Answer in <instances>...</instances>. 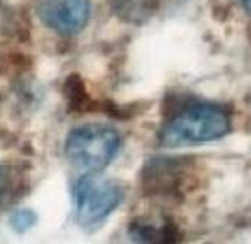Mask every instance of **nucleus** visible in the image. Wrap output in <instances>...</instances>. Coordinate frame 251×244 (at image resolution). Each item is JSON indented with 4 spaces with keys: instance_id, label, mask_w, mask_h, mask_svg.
Segmentation results:
<instances>
[{
    "instance_id": "nucleus-1",
    "label": "nucleus",
    "mask_w": 251,
    "mask_h": 244,
    "mask_svg": "<svg viewBox=\"0 0 251 244\" xmlns=\"http://www.w3.org/2000/svg\"><path fill=\"white\" fill-rule=\"evenodd\" d=\"M230 113L215 103H191L178 111L159 131V146L185 148V146L208 144L230 133Z\"/></svg>"
},
{
    "instance_id": "nucleus-2",
    "label": "nucleus",
    "mask_w": 251,
    "mask_h": 244,
    "mask_svg": "<svg viewBox=\"0 0 251 244\" xmlns=\"http://www.w3.org/2000/svg\"><path fill=\"white\" fill-rule=\"evenodd\" d=\"M121 150V133L107 124H82L73 129L65 141V155L84 172H99L116 158Z\"/></svg>"
},
{
    "instance_id": "nucleus-3",
    "label": "nucleus",
    "mask_w": 251,
    "mask_h": 244,
    "mask_svg": "<svg viewBox=\"0 0 251 244\" xmlns=\"http://www.w3.org/2000/svg\"><path fill=\"white\" fill-rule=\"evenodd\" d=\"M125 191L121 184L112 180L84 176L77 182L75 201H77V221L84 227H95L110 217L123 203Z\"/></svg>"
},
{
    "instance_id": "nucleus-4",
    "label": "nucleus",
    "mask_w": 251,
    "mask_h": 244,
    "mask_svg": "<svg viewBox=\"0 0 251 244\" xmlns=\"http://www.w3.org/2000/svg\"><path fill=\"white\" fill-rule=\"evenodd\" d=\"M39 18L58 35H75L88 24L90 0H41Z\"/></svg>"
},
{
    "instance_id": "nucleus-5",
    "label": "nucleus",
    "mask_w": 251,
    "mask_h": 244,
    "mask_svg": "<svg viewBox=\"0 0 251 244\" xmlns=\"http://www.w3.org/2000/svg\"><path fill=\"white\" fill-rule=\"evenodd\" d=\"M161 0H112L114 13H118V18L125 22H146L157 13Z\"/></svg>"
},
{
    "instance_id": "nucleus-6",
    "label": "nucleus",
    "mask_w": 251,
    "mask_h": 244,
    "mask_svg": "<svg viewBox=\"0 0 251 244\" xmlns=\"http://www.w3.org/2000/svg\"><path fill=\"white\" fill-rule=\"evenodd\" d=\"M35 223H37V214L28 208L18 210V212L11 217V225H13V229H18V231H28Z\"/></svg>"
},
{
    "instance_id": "nucleus-7",
    "label": "nucleus",
    "mask_w": 251,
    "mask_h": 244,
    "mask_svg": "<svg viewBox=\"0 0 251 244\" xmlns=\"http://www.w3.org/2000/svg\"><path fill=\"white\" fill-rule=\"evenodd\" d=\"M7 169H4L2 165H0V197H2V193H4V189H7Z\"/></svg>"
},
{
    "instance_id": "nucleus-8",
    "label": "nucleus",
    "mask_w": 251,
    "mask_h": 244,
    "mask_svg": "<svg viewBox=\"0 0 251 244\" xmlns=\"http://www.w3.org/2000/svg\"><path fill=\"white\" fill-rule=\"evenodd\" d=\"M243 4H245V9L249 11V0H243Z\"/></svg>"
}]
</instances>
